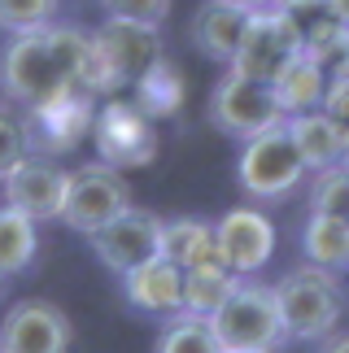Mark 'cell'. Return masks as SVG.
<instances>
[{
    "instance_id": "obj_1",
    "label": "cell",
    "mask_w": 349,
    "mask_h": 353,
    "mask_svg": "<svg viewBox=\"0 0 349 353\" xmlns=\"http://www.w3.org/2000/svg\"><path fill=\"white\" fill-rule=\"evenodd\" d=\"M88 48H92V35L61 22H48L31 35H13L0 52V92H5V101L31 110V105L57 97L66 88H79Z\"/></svg>"
},
{
    "instance_id": "obj_2",
    "label": "cell",
    "mask_w": 349,
    "mask_h": 353,
    "mask_svg": "<svg viewBox=\"0 0 349 353\" xmlns=\"http://www.w3.org/2000/svg\"><path fill=\"white\" fill-rule=\"evenodd\" d=\"M275 288L279 319H284L288 341H323L341 327L345 314V288L337 270H323L315 262H306L297 270H288Z\"/></svg>"
},
{
    "instance_id": "obj_3",
    "label": "cell",
    "mask_w": 349,
    "mask_h": 353,
    "mask_svg": "<svg viewBox=\"0 0 349 353\" xmlns=\"http://www.w3.org/2000/svg\"><path fill=\"white\" fill-rule=\"evenodd\" d=\"M210 327L219 336L223 349H249V353H279L288 345L284 319H279V301L271 283H258L249 275L236 279L227 301L210 314Z\"/></svg>"
},
{
    "instance_id": "obj_4",
    "label": "cell",
    "mask_w": 349,
    "mask_h": 353,
    "mask_svg": "<svg viewBox=\"0 0 349 353\" xmlns=\"http://www.w3.org/2000/svg\"><path fill=\"white\" fill-rule=\"evenodd\" d=\"M306 174L310 170H306L297 144H292V135H288V122H279V127L245 140L240 161H236L240 192L253 196V201H284Z\"/></svg>"
},
{
    "instance_id": "obj_5",
    "label": "cell",
    "mask_w": 349,
    "mask_h": 353,
    "mask_svg": "<svg viewBox=\"0 0 349 353\" xmlns=\"http://www.w3.org/2000/svg\"><path fill=\"white\" fill-rule=\"evenodd\" d=\"M92 122H97V97H88L83 88H66L22 114L26 153L39 157L70 153V148L83 144V135H92Z\"/></svg>"
},
{
    "instance_id": "obj_6",
    "label": "cell",
    "mask_w": 349,
    "mask_h": 353,
    "mask_svg": "<svg viewBox=\"0 0 349 353\" xmlns=\"http://www.w3.org/2000/svg\"><path fill=\"white\" fill-rule=\"evenodd\" d=\"M210 122L219 127L223 135L232 140H253V135L288 122V114L279 110L271 83H258V79H245L236 70H227L219 83H214V97H210Z\"/></svg>"
},
{
    "instance_id": "obj_7",
    "label": "cell",
    "mask_w": 349,
    "mask_h": 353,
    "mask_svg": "<svg viewBox=\"0 0 349 353\" xmlns=\"http://www.w3.org/2000/svg\"><path fill=\"white\" fill-rule=\"evenodd\" d=\"M123 210H131V183L123 179V170L105 166V161H88V166L70 170V188H66L57 223H66L79 236H92Z\"/></svg>"
},
{
    "instance_id": "obj_8",
    "label": "cell",
    "mask_w": 349,
    "mask_h": 353,
    "mask_svg": "<svg viewBox=\"0 0 349 353\" xmlns=\"http://www.w3.org/2000/svg\"><path fill=\"white\" fill-rule=\"evenodd\" d=\"M92 140H97L101 161L114 166V170H136V166H149V161L157 157L153 118H144V110L136 101L101 105L97 122H92Z\"/></svg>"
},
{
    "instance_id": "obj_9",
    "label": "cell",
    "mask_w": 349,
    "mask_h": 353,
    "mask_svg": "<svg viewBox=\"0 0 349 353\" xmlns=\"http://www.w3.org/2000/svg\"><path fill=\"white\" fill-rule=\"evenodd\" d=\"M88 244H92V253H97V262L123 279L127 270H136V266L149 262V257L162 253V219H157L153 210L131 205V210L118 214V219L105 223L101 232H92Z\"/></svg>"
},
{
    "instance_id": "obj_10",
    "label": "cell",
    "mask_w": 349,
    "mask_h": 353,
    "mask_svg": "<svg viewBox=\"0 0 349 353\" xmlns=\"http://www.w3.org/2000/svg\"><path fill=\"white\" fill-rule=\"evenodd\" d=\"M74 327L61 305L26 296L13 301L0 319V353H70Z\"/></svg>"
},
{
    "instance_id": "obj_11",
    "label": "cell",
    "mask_w": 349,
    "mask_h": 353,
    "mask_svg": "<svg viewBox=\"0 0 349 353\" xmlns=\"http://www.w3.org/2000/svg\"><path fill=\"white\" fill-rule=\"evenodd\" d=\"M301 52V39L297 31L279 18L275 9H262V13H249V26L240 35V48L227 70L245 74V79H258V83H275V74Z\"/></svg>"
},
{
    "instance_id": "obj_12",
    "label": "cell",
    "mask_w": 349,
    "mask_h": 353,
    "mask_svg": "<svg viewBox=\"0 0 349 353\" xmlns=\"http://www.w3.org/2000/svg\"><path fill=\"white\" fill-rule=\"evenodd\" d=\"M0 188H5V205L22 210L26 219H35V223H52V219H61L70 170H61L52 157L26 153L18 166L0 179Z\"/></svg>"
},
{
    "instance_id": "obj_13",
    "label": "cell",
    "mask_w": 349,
    "mask_h": 353,
    "mask_svg": "<svg viewBox=\"0 0 349 353\" xmlns=\"http://www.w3.org/2000/svg\"><path fill=\"white\" fill-rule=\"evenodd\" d=\"M92 44H97V52L105 57V65L114 70V79L123 88H131L149 65H157L166 57L157 26L127 22V18H105L97 31H92Z\"/></svg>"
},
{
    "instance_id": "obj_14",
    "label": "cell",
    "mask_w": 349,
    "mask_h": 353,
    "mask_svg": "<svg viewBox=\"0 0 349 353\" xmlns=\"http://www.w3.org/2000/svg\"><path fill=\"white\" fill-rule=\"evenodd\" d=\"M214 240H219L223 262L236 270V275H253L271 262L275 253V223L266 219L262 210H227L219 223H214Z\"/></svg>"
},
{
    "instance_id": "obj_15",
    "label": "cell",
    "mask_w": 349,
    "mask_h": 353,
    "mask_svg": "<svg viewBox=\"0 0 349 353\" xmlns=\"http://www.w3.org/2000/svg\"><path fill=\"white\" fill-rule=\"evenodd\" d=\"M123 296L140 314H183V270L157 253L123 275Z\"/></svg>"
},
{
    "instance_id": "obj_16",
    "label": "cell",
    "mask_w": 349,
    "mask_h": 353,
    "mask_svg": "<svg viewBox=\"0 0 349 353\" xmlns=\"http://www.w3.org/2000/svg\"><path fill=\"white\" fill-rule=\"evenodd\" d=\"M245 26H249V9L232 5V0H206V5L192 13L188 39H192V48L201 52V57H210L219 65H232Z\"/></svg>"
},
{
    "instance_id": "obj_17",
    "label": "cell",
    "mask_w": 349,
    "mask_h": 353,
    "mask_svg": "<svg viewBox=\"0 0 349 353\" xmlns=\"http://www.w3.org/2000/svg\"><path fill=\"white\" fill-rule=\"evenodd\" d=\"M162 257L174 262L179 270L192 266H227L219 253V240H214V227L206 219H162ZM232 270V266H227Z\"/></svg>"
},
{
    "instance_id": "obj_18",
    "label": "cell",
    "mask_w": 349,
    "mask_h": 353,
    "mask_svg": "<svg viewBox=\"0 0 349 353\" xmlns=\"http://www.w3.org/2000/svg\"><path fill=\"white\" fill-rule=\"evenodd\" d=\"M288 135L297 144V153L306 161V170H328L341 166V122L332 118L328 110H306L288 118Z\"/></svg>"
},
{
    "instance_id": "obj_19",
    "label": "cell",
    "mask_w": 349,
    "mask_h": 353,
    "mask_svg": "<svg viewBox=\"0 0 349 353\" xmlns=\"http://www.w3.org/2000/svg\"><path fill=\"white\" fill-rule=\"evenodd\" d=\"M275 101L279 110H284L288 118L292 114H306V110H323V97H328V70L319 65L315 57H306V52H297L284 70L275 74Z\"/></svg>"
},
{
    "instance_id": "obj_20",
    "label": "cell",
    "mask_w": 349,
    "mask_h": 353,
    "mask_svg": "<svg viewBox=\"0 0 349 353\" xmlns=\"http://www.w3.org/2000/svg\"><path fill=\"white\" fill-rule=\"evenodd\" d=\"M301 253L306 262L323 266V270H349V219L337 214H310L301 227Z\"/></svg>"
},
{
    "instance_id": "obj_21",
    "label": "cell",
    "mask_w": 349,
    "mask_h": 353,
    "mask_svg": "<svg viewBox=\"0 0 349 353\" xmlns=\"http://www.w3.org/2000/svg\"><path fill=\"white\" fill-rule=\"evenodd\" d=\"M136 105L144 110V118H170V114H179V105H183V74H179V65L174 61H157L149 65L136 83Z\"/></svg>"
},
{
    "instance_id": "obj_22",
    "label": "cell",
    "mask_w": 349,
    "mask_h": 353,
    "mask_svg": "<svg viewBox=\"0 0 349 353\" xmlns=\"http://www.w3.org/2000/svg\"><path fill=\"white\" fill-rule=\"evenodd\" d=\"M39 253V223L22 210L0 205V275H22Z\"/></svg>"
},
{
    "instance_id": "obj_23",
    "label": "cell",
    "mask_w": 349,
    "mask_h": 353,
    "mask_svg": "<svg viewBox=\"0 0 349 353\" xmlns=\"http://www.w3.org/2000/svg\"><path fill=\"white\" fill-rule=\"evenodd\" d=\"M236 270L227 266H192L183 270V314H201L210 319L214 310L227 301V292L236 288Z\"/></svg>"
},
{
    "instance_id": "obj_24",
    "label": "cell",
    "mask_w": 349,
    "mask_h": 353,
    "mask_svg": "<svg viewBox=\"0 0 349 353\" xmlns=\"http://www.w3.org/2000/svg\"><path fill=\"white\" fill-rule=\"evenodd\" d=\"M153 353H223L210 319L201 314H170V323L157 332Z\"/></svg>"
},
{
    "instance_id": "obj_25",
    "label": "cell",
    "mask_w": 349,
    "mask_h": 353,
    "mask_svg": "<svg viewBox=\"0 0 349 353\" xmlns=\"http://www.w3.org/2000/svg\"><path fill=\"white\" fill-rule=\"evenodd\" d=\"M310 214H337V219H349V166L315 170V179H310Z\"/></svg>"
},
{
    "instance_id": "obj_26",
    "label": "cell",
    "mask_w": 349,
    "mask_h": 353,
    "mask_svg": "<svg viewBox=\"0 0 349 353\" xmlns=\"http://www.w3.org/2000/svg\"><path fill=\"white\" fill-rule=\"evenodd\" d=\"M57 9H61V0H0V31L31 35L57 18Z\"/></svg>"
},
{
    "instance_id": "obj_27",
    "label": "cell",
    "mask_w": 349,
    "mask_h": 353,
    "mask_svg": "<svg viewBox=\"0 0 349 353\" xmlns=\"http://www.w3.org/2000/svg\"><path fill=\"white\" fill-rule=\"evenodd\" d=\"M275 13L292 26V31H297L301 48L310 44L319 31H328V26L337 22V18H332V9H328V0H275Z\"/></svg>"
},
{
    "instance_id": "obj_28",
    "label": "cell",
    "mask_w": 349,
    "mask_h": 353,
    "mask_svg": "<svg viewBox=\"0 0 349 353\" xmlns=\"http://www.w3.org/2000/svg\"><path fill=\"white\" fill-rule=\"evenodd\" d=\"M26 157V131L22 114H13V105H0V179Z\"/></svg>"
},
{
    "instance_id": "obj_29",
    "label": "cell",
    "mask_w": 349,
    "mask_h": 353,
    "mask_svg": "<svg viewBox=\"0 0 349 353\" xmlns=\"http://www.w3.org/2000/svg\"><path fill=\"white\" fill-rule=\"evenodd\" d=\"M105 18H127L144 26H162L170 13V0H101Z\"/></svg>"
},
{
    "instance_id": "obj_30",
    "label": "cell",
    "mask_w": 349,
    "mask_h": 353,
    "mask_svg": "<svg viewBox=\"0 0 349 353\" xmlns=\"http://www.w3.org/2000/svg\"><path fill=\"white\" fill-rule=\"evenodd\" d=\"M323 110L341 122V127H349V74L341 79H328V97H323Z\"/></svg>"
},
{
    "instance_id": "obj_31",
    "label": "cell",
    "mask_w": 349,
    "mask_h": 353,
    "mask_svg": "<svg viewBox=\"0 0 349 353\" xmlns=\"http://www.w3.org/2000/svg\"><path fill=\"white\" fill-rule=\"evenodd\" d=\"M319 353H349V332H332L319 341Z\"/></svg>"
},
{
    "instance_id": "obj_32",
    "label": "cell",
    "mask_w": 349,
    "mask_h": 353,
    "mask_svg": "<svg viewBox=\"0 0 349 353\" xmlns=\"http://www.w3.org/2000/svg\"><path fill=\"white\" fill-rule=\"evenodd\" d=\"M328 9H332V18L341 26H349V0H328Z\"/></svg>"
},
{
    "instance_id": "obj_33",
    "label": "cell",
    "mask_w": 349,
    "mask_h": 353,
    "mask_svg": "<svg viewBox=\"0 0 349 353\" xmlns=\"http://www.w3.org/2000/svg\"><path fill=\"white\" fill-rule=\"evenodd\" d=\"M232 5L249 9V13H262V9H275V0H232Z\"/></svg>"
},
{
    "instance_id": "obj_34",
    "label": "cell",
    "mask_w": 349,
    "mask_h": 353,
    "mask_svg": "<svg viewBox=\"0 0 349 353\" xmlns=\"http://www.w3.org/2000/svg\"><path fill=\"white\" fill-rule=\"evenodd\" d=\"M341 166H349V127H341Z\"/></svg>"
},
{
    "instance_id": "obj_35",
    "label": "cell",
    "mask_w": 349,
    "mask_h": 353,
    "mask_svg": "<svg viewBox=\"0 0 349 353\" xmlns=\"http://www.w3.org/2000/svg\"><path fill=\"white\" fill-rule=\"evenodd\" d=\"M5 283H9V275H0V301H5Z\"/></svg>"
},
{
    "instance_id": "obj_36",
    "label": "cell",
    "mask_w": 349,
    "mask_h": 353,
    "mask_svg": "<svg viewBox=\"0 0 349 353\" xmlns=\"http://www.w3.org/2000/svg\"><path fill=\"white\" fill-rule=\"evenodd\" d=\"M223 353H249V349H223Z\"/></svg>"
}]
</instances>
